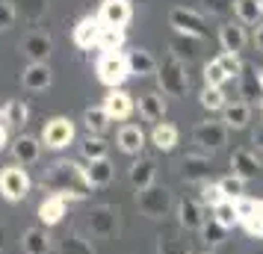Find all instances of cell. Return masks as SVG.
<instances>
[{"instance_id":"1","label":"cell","mask_w":263,"mask_h":254,"mask_svg":"<svg viewBox=\"0 0 263 254\" xmlns=\"http://www.w3.org/2000/svg\"><path fill=\"white\" fill-rule=\"evenodd\" d=\"M42 189L50 195H62L65 201H83L92 192V183L86 178V169L74 160H57L42 174Z\"/></svg>"},{"instance_id":"2","label":"cell","mask_w":263,"mask_h":254,"mask_svg":"<svg viewBox=\"0 0 263 254\" xmlns=\"http://www.w3.org/2000/svg\"><path fill=\"white\" fill-rule=\"evenodd\" d=\"M157 83H160V92L166 97H186V92H190L186 62H180L175 53H168L157 68Z\"/></svg>"},{"instance_id":"3","label":"cell","mask_w":263,"mask_h":254,"mask_svg":"<svg viewBox=\"0 0 263 254\" xmlns=\"http://www.w3.org/2000/svg\"><path fill=\"white\" fill-rule=\"evenodd\" d=\"M136 207H139V213L145 219H166L178 204H175V195H172L168 186L154 183V186H148L142 192H136Z\"/></svg>"},{"instance_id":"4","label":"cell","mask_w":263,"mask_h":254,"mask_svg":"<svg viewBox=\"0 0 263 254\" xmlns=\"http://www.w3.org/2000/svg\"><path fill=\"white\" fill-rule=\"evenodd\" d=\"M98 80L109 89H121V83L130 77V65H127V53L121 50H109V53H101V60L95 65Z\"/></svg>"},{"instance_id":"5","label":"cell","mask_w":263,"mask_h":254,"mask_svg":"<svg viewBox=\"0 0 263 254\" xmlns=\"http://www.w3.org/2000/svg\"><path fill=\"white\" fill-rule=\"evenodd\" d=\"M86 228L95 240H112L119 233V207L112 204H98L86 216Z\"/></svg>"},{"instance_id":"6","label":"cell","mask_w":263,"mask_h":254,"mask_svg":"<svg viewBox=\"0 0 263 254\" xmlns=\"http://www.w3.org/2000/svg\"><path fill=\"white\" fill-rule=\"evenodd\" d=\"M168 27L180 33V36H192V38H207V21L201 12L186 9V6H172L168 9Z\"/></svg>"},{"instance_id":"7","label":"cell","mask_w":263,"mask_h":254,"mask_svg":"<svg viewBox=\"0 0 263 254\" xmlns=\"http://www.w3.org/2000/svg\"><path fill=\"white\" fill-rule=\"evenodd\" d=\"M30 174L24 171V166H6V169H0V195L6 198V201H24L27 195H30Z\"/></svg>"},{"instance_id":"8","label":"cell","mask_w":263,"mask_h":254,"mask_svg":"<svg viewBox=\"0 0 263 254\" xmlns=\"http://www.w3.org/2000/svg\"><path fill=\"white\" fill-rule=\"evenodd\" d=\"M74 142V121L68 115H53L42 127V145L50 151H62Z\"/></svg>"},{"instance_id":"9","label":"cell","mask_w":263,"mask_h":254,"mask_svg":"<svg viewBox=\"0 0 263 254\" xmlns=\"http://www.w3.org/2000/svg\"><path fill=\"white\" fill-rule=\"evenodd\" d=\"M192 142L201 148V151H219V148H225L228 145V127H225V121H213V119H207V121H198L195 124V130H192Z\"/></svg>"},{"instance_id":"10","label":"cell","mask_w":263,"mask_h":254,"mask_svg":"<svg viewBox=\"0 0 263 254\" xmlns=\"http://www.w3.org/2000/svg\"><path fill=\"white\" fill-rule=\"evenodd\" d=\"M234 207H237V216H239V228L246 230L249 237L263 240V201L242 195V198L234 201Z\"/></svg>"},{"instance_id":"11","label":"cell","mask_w":263,"mask_h":254,"mask_svg":"<svg viewBox=\"0 0 263 254\" xmlns=\"http://www.w3.org/2000/svg\"><path fill=\"white\" fill-rule=\"evenodd\" d=\"M175 213H178V225L186 230V233H198V230L204 228V222H207L204 204L195 201V198H180L178 207H175Z\"/></svg>"},{"instance_id":"12","label":"cell","mask_w":263,"mask_h":254,"mask_svg":"<svg viewBox=\"0 0 263 254\" xmlns=\"http://www.w3.org/2000/svg\"><path fill=\"white\" fill-rule=\"evenodd\" d=\"M101 30H104V21L98 15H83L77 24H74V45L83 50H92L98 48V38H101Z\"/></svg>"},{"instance_id":"13","label":"cell","mask_w":263,"mask_h":254,"mask_svg":"<svg viewBox=\"0 0 263 254\" xmlns=\"http://www.w3.org/2000/svg\"><path fill=\"white\" fill-rule=\"evenodd\" d=\"M210 171H213V166H210V157L207 154H186V157L180 160V178L186 183H207L210 181Z\"/></svg>"},{"instance_id":"14","label":"cell","mask_w":263,"mask_h":254,"mask_svg":"<svg viewBox=\"0 0 263 254\" xmlns=\"http://www.w3.org/2000/svg\"><path fill=\"white\" fill-rule=\"evenodd\" d=\"M98 18L107 27H127L133 21V3L130 0H101Z\"/></svg>"},{"instance_id":"15","label":"cell","mask_w":263,"mask_h":254,"mask_svg":"<svg viewBox=\"0 0 263 254\" xmlns=\"http://www.w3.org/2000/svg\"><path fill=\"white\" fill-rule=\"evenodd\" d=\"M50 50H53V38L42 30H33L30 36L21 42V53H24L30 62H48Z\"/></svg>"},{"instance_id":"16","label":"cell","mask_w":263,"mask_h":254,"mask_svg":"<svg viewBox=\"0 0 263 254\" xmlns=\"http://www.w3.org/2000/svg\"><path fill=\"white\" fill-rule=\"evenodd\" d=\"M154 178H157V160L139 154V157L133 160V166H130L133 189H136V192H142V189H148V186H154Z\"/></svg>"},{"instance_id":"17","label":"cell","mask_w":263,"mask_h":254,"mask_svg":"<svg viewBox=\"0 0 263 254\" xmlns=\"http://www.w3.org/2000/svg\"><path fill=\"white\" fill-rule=\"evenodd\" d=\"M104 109L112 121H124L133 115V95H127L124 89H109L104 97Z\"/></svg>"},{"instance_id":"18","label":"cell","mask_w":263,"mask_h":254,"mask_svg":"<svg viewBox=\"0 0 263 254\" xmlns=\"http://www.w3.org/2000/svg\"><path fill=\"white\" fill-rule=\"evenodd\" d=\"M231 174H237V178H242V181H257V174H260V163H257V157L251 154L249 148H237L234 154H231Z\"/></svg>"},{"instance_id":"19","label":"cell","mask_w":263,"mask_h":254,"mask_svg":"<svg viewBox=\"0 0 263 254\" xmlns=\"http://www.w3.org/2000/svg\"><path fill=\"white\" fill-rule=\"evenodd\" d=\"M21 83H24V89H30V92H45V89H50L53 74H50L48 62H30L24 71H21Z\"/></svg>"},{"instance_id":"20","label":"cell","mask_w":263,"mask_h":254,"mask_svg":"<svg viewBox=\"0 0 263 254\" xmlns=\"http://www.w3.org/2000/svg\"><path fill=\"white\" fill-rule=\"evenodd\" d=\"M68 213V201L62 198V195H48V198H42V204H39V222L45 225V228H53V225H60L62 219Z\"/></svg>"},{"instance_id":"21","label":"cell","mask_w":263,"mask_h":254,"mask_svg":"<svg viewBox=\"0 0 263 254\" xmlns=\"http://www.w3.org/2000/svg\"><path fill=\"white\" fill-rule=\"evenodd\" d=\"M237 80H239V97H242L249 107L260 104V101H263V86H260V74H257V68L246 65Z\"/></svg>"},{"instance_id":"22","label":"cell","mask_w":263,"mask_h":254,"mask_svg":"<svg viewBox=\"0 0 263 254\" xmlns=\"http://www.w3.org/2000/svg\"><path fill=\"white\" fill-rule=\"evenodd\" d=\"M116 142H119V151L130 154V157H139L145 148V130L139 124H121Z\"/></svg>"},{"instance_id":"23","label":"cell","mask_w":263,"mask_h":254,"mask_svg":"<svg viewBox=\"0 0 263 254\" xmlns=\"http://www.w3.org/2000/svg\"><path fill=\"white\" fill-rule=\"evenodd\" d=\"M12 157L18 166H33V163H39V157H42V139H36V136H18L12 142Z\"/></svg>"},{"instance_id":"24","label":"cell","mask_w":263,"mask_h":254,"mask_svg":"<svg viewBox=\"0 0 263 254\" xmlns=\"http://www.w3.org/2000/svg\"><path fill=\"white\" fill-rule=\"evenodd\" d=\"M50 233L45 225H36V228H27L21 233V251L24 254H48L50 251Z\"/></svg>"},{"instance_id":"25","label":"cell","mask_w":263,"mask_h":254,"mask_svg":"<svg viewBox=\"0 0 263 254\" xmlns=\"http://www.w3.org/2000/svg\"><path fill=\"white\" fill-rule=\"evenodd\" d=\"M127 65H130V77H151L160 68L157 60L151 56V50H145V48L127 50Z\"/></svg>"},{"instance_id":"26","label":"cell","mask_w":263,"mask_h":254,"mask_svg":"<svg viewBox=\"0 0 263 254\" xmlns=\"http://www.w3.org/2000/svg\"><path fill=\"white\" fill-rule=\"evenodd\" d=\"M139 115L151 124H160L166 119V97L163 92H148V95L139 97Z\"/></svg>"},{"instance_id":"27","label":"cell","mask_w":263,"mask_h":254,"mask_svg":"<svg viewBox=\"0 0 263 254\" xmlns=\"http://www.w3.org/2000/svg\"><path fill=\"white\" fill-rule=\"evenodd\" d=\"M222 121H225L228 130H242V127H249L251 121V107L246 104V101H228L225 109H222Z\"/></svg>"},{"instance_id":"28","label":"cell","mask_w":263,"mask_h":254,"mask_svg":"<svg viewBox=\"0 0 263 254\" xmlns=\"http://www.w3.org/2000/svg\"><path fill=\"white\" fill-rule=\"evenodd\" d=\"M219 45H222L225 53H239V50L246 48V27L234 24V21L222 24L219 27Z\"/></svg>"},{"instance_id":"29","label":"cell","mask_w":263,"mask_h":254,"mask_svg":"<svg viewBox=\"0 0 263 254\" xmlns=\"http://www.w3.org/2000/svg\"><path fill=\"white\" fill-rule=\"evenodd\" d=\"M86 178H89V183H92V189H104V186H109L112 178H116V166L109 163V157L92 160V163L86 166Z\"/></svg>"},{"instance_id":"30","label":"cell","mask_w":263,"mask_h":254,"mask_svg":"<svg viewBox=\"0 0 263 254\" xmlns=\"http://www.w3.org/2000/svg\"><path fill=\"white\" fill-rule=\"evenodd\" d=\"M178 139H180V133L172 121H160V124H154V130H151V145H154L157 151H163V154L175 151Z\"/></svg>"},{"instance_id":"31","label":"cell","mask_w":263,"mask_h":254,"mask_svg":"<svg viewBox=\"0 0 263 254\" xmlns=\"http://www.w3.org/2000/svg\"><path fill=\"white\" fill-rule=\"evenodd\" d=\"M157 254H190V240L180 230H160L157 233Z\"/></svg>"},{"instance_id":"32","label":"cell","mask_w":263,"mask_h":254,"mask_svg":"<svg viewBox=\"0 0 263 254\" xmlns=\"http://www.w3.org/2000/svg\"><path fill=\"white\" fill-rule=\"evenodd\" d=\"M234 12H237V21L239 24H263V6L260 0H237L234 3Z\"/></svg>"},{"instance_id":"33","label":"cell","mask_w":263,"mask_h":254,"mask_svg":"<svg viewBox=\"0 0 263 254\" xmlns=\"http://www.w3.org/2000/svg\"><path fill=\"white\" fill-rule=\"evenodd\" d=\"M27 119H30V107H27L24 101L12 97V101L3 104V124L6 127H24Z\"/></svg>"},{"instance_id":"34","label":"cell","mask_w":263,"mask_h":254,"mask_svg":"<svg viewBox=\"0 0 263 254\" xmlns=\"http://www.w3.org/2000/svg\"><path fill=\"white\" fill-rule=\"evenodd\" d=\"M109 115H107V109H104V104H101V107H89L83 112V124H86V130H89V133L92 136H101L104 133V130H107L109 127Z\"/></svg>"},{"instance_id":"35","label":"cell","mask_w":263,"mask_h":254,"mask_svg":"<svg viewBox=\"0 0 263 254\" xmlns=\"http://www.w3.org/2000/svg\"><path fill=\"white\" fill-rule=\"evenodd\" d=\"M60 254H95V245L86 240L83 233H65L60 240Z\"/></svg>"},{"instance_id":"36","label":"cell","mask_w":263,"mask_h":254,"mask_svg":"<svg viewBox=\"0 0 263 254\" xmlns=\"http://www.w3.org/2000/svg\"><path fill=\"white\" fill-rule=\"evenodd\" d=\"M198 42L201 38H192V36H180V33H175V38H172V53L178 56L180 62H190L198 56Z\"/></svg>"},{"instance_id":"37","label":"cell","mask_w":263,"mask_h":254,"mask_svg":"<svg viewBox=\"0 0 263 254\" xmlns=\"http://www.w3.org/2000/svg\"><path fill=\"white\" fill-rule=\"evenodd\" d=\"M15 9H18V15L24 21L39 24L45 18V12H48V0H15Z\"/></svg>"},{"instance_id":"38","label":"cell","mask_w":263,"mask_h":254,"mask_svg":"<svg viewBox=\"0 0 263 254\" xmlns=\"http://www.w3.org/2000/svg\"><path fill=\"white\" fill-rule=\"evenodd\" d=\"M124 38H127L124 27H107V24H104V30H101V38H98V48L104 50V53H109V50H121Z\"/></svg>"},{"instance_id":"39","label":"cell","mask_w":263,"mask_h":254,"mask_svg":"<svg viewBox=\"0 0 263 254\" xmlns=\"http://www.w3.org/2000/svg\"><path fill=\"white\" fill-rule=\"evenodd\" d=\"M107 151H109V145L101 139V136H92V133H89L83 142H80V154H83L89 163H92V160H104V157H107Z\"/></svg>"},{"instance_id":"40","label":"cell","mask_w":263,"mask_h":254,"mask_svg":"<svg viewBox=\"0 0 263 254\" xmlns=\"http://www.w3.org/2000/svg\"><path fill=\"white\" fill-rule=\"evenodd\" d=\"M198 101H201L204 109H210V112H219V109H225V92L222 89H216V86H204L201 95H198Z\"/></svg>"},{"instance_id":"41","label":"cell","mask_w":263,"mask_h":254,"mask_svg":"<svg viewBox=\"0 0 263 254\" xmlns=\"http://www.w3.org/2000/svg\"><path fill=\"white\" fill-rule=\"evenodd\" d=\"M198 233H201V242H204V245H219V242H225L228 228H222V225H219L213 216H207V222H204V228L198 230Z\"/></svg>"},{"instance_id":"42","label":"cell","mask_w":263,"mask_h":254,"mask_svg":"<svg viewBox=\"0 0 263 254\" xmlns=\"http://www.w3.org/2000/svg\"><path fill=\"white\" fill-rule=\"evenodd\" d=\"M213 219L222 225V228H237L239 225V216H237V207H234V201H222L219 207H213Z\"/></svg>"},{"instance_id":"43","label":"cell","mask_w":263,"mask_h":254,"mask_svg":"<svg viewBox=\"0 0 263 254\" xmlns=\"http://www.w3.org/2000/svg\"><path fill=\"white\" fill-rule=\"evenodd\" d=\"M198 201H201L204 207H210V210H213V207H219L222 204V201H228L225 198V192H222V186H219V183H201V195H198Z\"/></svg>"},{"instance_id":"44","label":"cell","mask_w":263,"mask_h":254,"mask_svg":"<svg viewBox=\"0 0 263 254\" xmlns=\"http://www.w3.org/2000/svg\"><path fill=\"white\" fill-rule=\"evenodd\" d=\"M228 80H231V77H228L225 68H222L216 60H210L207 65H204V86H216V89H222Z\"/></svg>"},{"instance_id":"45","label":"cell","mask_w":263,"mask_h":254,"mask_svg":"<svg viewBox=\"0 0 263 254\" xmlns=\"http://www.w3.org/2000/svg\"><path fill=\"white\" fill-rule=\"evenodd\" d=\"M219 186H222V192H225L228 201H237V198H242V192H246V181L237 178V174H225V178L219 181Z\"/></svg>"},{"instance_id":"46","label":"cell","mask_w":263,"mask_h":254,"mask_svg":"<svg viewBox=\"0 0 263 254\" xmlns=\"http://www.w3.org/2000/svg\"><path fill=\"white\" fill-rule=\"evenodd\" d=\"M216 62L225 68V74L231 77V80H234V77H239V74H242V68H246V65H242V60H239V53H222V56H216Z\"/></svg>"},{"instance_id":"47","label":"cell","mask_w":263,"mask_h":254,"mask_svg":"<svg viewBox=\"0 0 263 254\" xmlns=\"http://www.w3.org/2000/svg\"><path fill=\"white\" fill-rule=\"evenodd\" d=\"M204 3V9L210 15H216V18H225L228 12H234V3L237 0H201Z\"/></svg>"},{"instance_id":"48","label":"cell","mask_w":263,"mask_h":254,"mask_svg":"<svg viewBox=\"0 0 263 254\" xmlns=\"http://www.w3.org/2000/svg\"><path fill=\"white\" fill-rule=\"evenodd\" d=\"M18 18V9H15L12 0H0V30H9Z\"/></svg>"},{"instance_id":"49","label":"cell","mask_w":263,"mask_h":254,"mask_svg":"<svg viewBox=\"0 0 263 254\" xmlns=\"http://www.w3.org/2000/svg\"><path fill=\"white\" fill-rule=\"evenodd\" d=\"M254 48H257V53H263V24L254 27Z\"/></svg>"},{"instance_id":"50","label":"cell","mask_w":263,"mask_h":254,"mask_svg":"<svg viewBox=\"0 0 263 254\" xmlns=\"http://www.w3.org/2000/svg\"><path fill=\"white\" fill-rule=\"evenodd\" d=\"M251 142L257 145V151H263V124H257V130H254V136H251Z\"/></svg>"},{"instance_id":"51","label":"cell","mask_w":263,"mask_h":254,"mask_svg":"<svg viewBox=\"0 0 263 254\" xmlns=\"http://www.w3.org/2000/svg\"><path fill=\"white\" fill-rule=\"evenodd\" d=\"M9 145V133H6V124H0V151Z\"/></svg>"},{"instance_id":"52","label":"cell","mask_w":263,"mask_h":254,"mask_svg":"<svg viewBox=\"0 0 263 254\" xmlns=\"http://www.w3.org/2000/svg\"><path fill=\"white\" fill-rule=\"evenodd\" d=\"M3 248H6V230H3V225H0V254H3Z\"/></svg>"},{"instance_id":"53","label":"cell","mask_w":263,"mask_h":254,"mask_svg":"<svg viewBox=\"0 0 263 254\" xmlns=\"http://www.w3.org/2000/svg\"><path fill=\"white\" fill-rule=\"evenodd\" d=\"M257 112H260V119H263V101H260V104H257Z\"/></svg>"},{"instance_id":"54","label":"cell","mask_w":263,"mask_h":254,"mask_svg":"<svg viewBox=\"0 0 263 254\" xmlns=\"http://www.w3.org/2000/svg\"><path fill=\"white\" fill-rule=\"evenodd\" d=\"M257 74H260V86H263V68H257Z\"/></svg>"},{"instance_id":"55","label":"cell","mask_w":263,"mask_h":254,"mask_svg":"<svg viewBox=\"0 0 263 254\" xmlns=\"http://www.w3.org/2000/svg\"><path fill=\"white\" fill-rule=\"evenodd\" d=\"M0 124H3V107H0Z\"/></svg>"},{"instance_id":"56","label":"cell","mask_w":263,"mask_h":254,"mask_svg":"<svg viewBox=\"0 0 263 254\" xmlns=\"http://www.w3.org/2000/svg\"><path fill=\"white\" fill-rule=\"evenodd\" d=\"M204 254H216V251H204Z\"/></svg>"},{"instance_id":"57","label":"cell","mask_w":263,"mask_h":254,"mask_svg":"<svg viewBox=\"0 0 263 254\" xmlns=\"http://www.w3.org/2000/svg\"><path fill=\"white\" fill-rule=\"evenodd\" d=\"M260 6H263V0H260Z\"/></svg>"}]
</instances>
